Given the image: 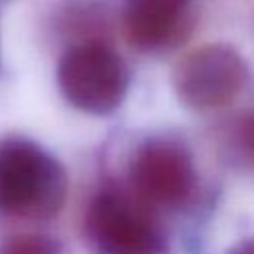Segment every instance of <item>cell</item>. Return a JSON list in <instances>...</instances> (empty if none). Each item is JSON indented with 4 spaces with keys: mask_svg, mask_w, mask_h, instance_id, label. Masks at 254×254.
Returning <instances> with one entry per match:
<instances>
[{
    "mask_svg": "<svg viewBox=\"0 0 254 254\" xmlns=\"http://www.w3.org/2000/svg\"><path fill=\"white\" fill-rule=\"evenodd\" d=\"M67 196L64 165L28 139L0 141V212L28 218H54Z\"/></svg>",
    "mask_w": 254,
    "mask_h": 254,
    "instance_id": "1",
    "label": "cell"
},
{
    "mask_svg": "<svg viewBox=\"0 0 254 254\" xmlns=\"http://www.w3.org/2000/svg\"><path fill=\"white\" fill-rule=\"evenodd\" d=\"M189 0H125V34L143 50L171 44L181 32Z\"/></svg>",
    "mask_w": 254,
    "mask_h": 254,
    "instance_id": "6",
    "label": "cell"
},
{
    "mask_svg": "<svg viewBox=\"0 0 254 254\" xmlns=\"http://www.w3.org/2000/svg\"><path fill=\"white\" fill-rule=\"evenodd\" d=\"M58 85L62 95L79 111L109 115L125 99L129 73L115 50L89 40L71 46L60 60Z\"/></svg>",
    "mask_w": 254,
    "mask_h": 254,
    "instance_id": "2",
    "label": "cell"
},
{
    "mask_svg": "<svg viewBox=\"0 0 254 254\" xmlns=\"http://www.w3.org/2000/svg\"><path fill=\"white\" fill-rule=\"evenodd\" d=\"M228 254H254V238L244 240L240 244H236Z\"/></svg>",
    "mask_w": 254,
    "mask_h": 254,
    "instance_id": "9",
    "label": "cell"
},
{
    "mask_svg": "<svg viewBox=\"0 0 254 254\" xmlns=\"http://www.w3.org/2000/svg\"><path fill=\"white\" fill-rule=\"evenodd\" d=\"M238 139H240L244 155L254 163V113L244 119V123L240 127V133H238Z\"/></svg>",
    "mask_w": 254,
    "mask_h": 254,
    "instance_id": "8",
    "label": "cell"
},
{
    "mask_svg": "<svg viewBox=\"0 0 254 254\" xmlns=\"http://www.w3.org/2000/svg\"><path fill=\"white\" fill-rule=\"evenodd\" d=\"M85 236L95 254H169L165 234L143 204L113 187L89 202Z\"/></svg>",
    "mask_w": 254,
    "mask_h": 254,
    "instance_id": "3",
    "label": "cell"
},
{
    "mask_svg": "<svg viewBox=\"0 0 254 254\" xmlns=\"http://www.w3.org/2000/svg\"><path fill=\"white\" fill-rule=\"evenodd\" d=\"M0 254H64L62 244L52 236L20 234L10 236L0 244Z\"/></svg>",
    "mask_w": 254,
    "mask_h": 254,
    "instance_id": "7",
    "label": "cell"
},
{
    "mask_svg": "<svg viewBox=\"0 0 254 254\" xmlns=\"http://www.w3.org/2000/svg\"><path fill=\"white\" fill-rule=\"evenodd\" d=\"M131 185L137 196L153 206L179 208L196 189V169L190 151L175 139H149L133 155Z\"/></svg>",
    "mask_w": 254,
    "mask_h": 254,
    "instance_id": "5",
    "label": "cell"
},
{
    "mask_svg": "<svg viewBox=\"0 0 254 254\" xmlns=\"http://www.w3.org/2000/svg\"><path fill=\"white\" fill-rule=\"evenodd\" d=\"M244 58L226 44L200 46L179 60L173 69L177 99L194 111L230 105L248 83Z\"/></svg>",
    "mask_w": 254,
    "mask_h": 254,
    "instance_id": "4",
    "label": "cell"
}]
</instances>
